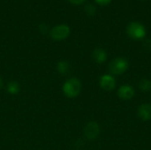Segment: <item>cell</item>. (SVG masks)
<instances>
[{"instance_id": "30bf717a", "label": "cell", "mask_w": 151, "mask_h": 150, "mask_svg": "<svg viewBox=\"0 0 151 150\" xmlns=\"http://www.w3.org/2000/svg\"><path fill=\"white\" fill-rule=\"evenodd\" d=\"M58 71L61 73V74H66L69 72L70 69H71V65L67 61H60L58 62V65H57Z\"/></svg>"}, {"instance_id": "8992f818", "label": "cell", "mask_w": 151, "mask_h": 150, "mask_svg": "<svg viewBox=\"0 0 151 150\" xmlns=\"http://www.w3.org/2000/svg\"><path fill=\"white\" fill-rule=\"evenodd\" d=\"M99 84L103 89L106 91H111L116 88V80L111 74H104L101 76Z\"/></svg>"}, {"instance_id": "7a4b0ae2", "label": "cell", "mask_w": 151, "mask_h": 150, "mask_svg": "<svg viewBox=\"0 0 151 150\" xmlns=\"http://www.w3.org/2000/svg\"><path fill=\"white\" fill-rule=\"evenodd\" d=\"M129 67L128 61L122 57L112 59L109 65V71L113 75H121L125 73Z\"/></svg>"}, {"instance_id": "3957f363", "label": "cell", "mask_w": 151, "mask_h": 150, "mask_svg": "<svg viewBox=\"0 0 151 150\" xmlns=\"http://www.w3.org/2000/svg\"><path fill=\"white\" fill-rule=\"evenodd\" d=\"M127 34L134 40H141L146 35V28L142 23L134 21L128 24L127 27Z\"/></svg>"}, {"instance_id": "7c38bea8", "label": "cell", "mask_w": 151, "mask_h": 150, "mask_svg": "<svg viewBox=\"0 0 151 150\" xmlns=\"http://www.w3.org/2000/svg\"><path fill=\"white\" fill-rule=\"evenodd\" d=\"M139 88L143 92H149L151 90V82L150 80L147 79H142L139 82Z\"/></svg>"}, {"instance_id": "ba28073f", "label": "cell", "mask_w": 151, "mask_h": 150, "mask_svg": "<svg viewBox=\"0 0 151 150\" xmlns=\"http://www.w3.org/2000/svg\"><path fill=\"white\" fill-rule=\"evenodd\" d=\"M138 117L143 121H149L151 119V104L143 103L139 106L137 110Z\"/></svg>"}, {"instance_id": "6da1fadb", "label": "cell", "mask_w": 151, "mask_h": 150, "mask_svg": "<svg viewBox=\"0 0 151 150\" xmlns=\"http://www.w3.org/2000/svg\"><path fill=\"white\" fill-rule=\"evenodd\" d=\"M81 83L77 78H71L67 80L63 85V92L69 98H74L81 93Z\"/></svg>"}, {"instance_id": "e0dca14e", "label": "cell", "mask_w": 151, "mask_h": 150, "mask_svg": "<svg viewBox=\"0 0 151 150\" xmlns=\"http://www.w3.org/2000/svg\"><path fill=\"white\" fill-rule=\"evenodd\" d=\"M142 1H145V0H142Z\"/></svg>"}, {"instance_id": "4fadbf2b", "label": "cell", "mask_w": 151, "mask_h": 150, "mask_svg": "<svg viewBox=\"0 0 151 150\" xmlns=\"http://www.w3.org/2000/svg\"><path fill=\"white\" fill-rule=\"evenodd\" d=\"M96 7L92 4H88L85 6V11H86V13L88 14V15H90V16L94 15L96 13Z\"/></svg>"}, {"instance_id": "277c9868", "label": "cell", "mask_w": 151, "mask_h": 150, "mask_svg": "<svg viewBox=\"0 0 151 150\" xmlns=\"http://www.w3.org/2000/svg\"><path fill=\"white\" fill-rule=\"evenodd\" d=\"M71 33L70 27L65 24H59L55 26L50 31V35L54 41H62L66 39Z\"/></svg>"}, {"instance_id": "9c48e42d", "label": "cell", "mask_w": 151, "mask_h": 150, "mask_svg": "<svg viewBox=\"0 0 151 150\" xmlns=\"http://www.w3.org/2000/svg\"><path fill=\"white\" fill-rule=\"evenodd\" d=\"M93 59L97 63V64H103L106 61L107 59V53L104 49L97 48L93 51L92 54Z\"/></svg>"}, {"instance_id": "2e32d148", "label": "cell", "mask_w": 151, "mask_h": 150, "mask_svg": "<svg viewBox=\"0 0 151 150\" xmlns=\"http://www.w3.org/2000/svg\"><path fill=\"white\" fill-rule=\"evenodd\" d=\"M3 86H4V82H3V80H2V79L0 77V89L3 88Z\"/></svg>"}, {"instance_id": "52a82bcc", "label": "cell", "mask_w": 151, "mask_h": 150, "mask_svg": "<svg viewBox=\"0 0 151 150\" xmlns=\"http://www.w3.org/2000/svg\"><path fill=\"white\" fill-rule=\"evenodd\" d=\"M135 91L134 88L128 84L122 85L119 89H118V95L120 99L124 101H128L131 100L134 96Z\"/></svg>"}, {"instance_id": "5bb4252c", "label": "cell", "mask_w": 151, "mask_h": 150, "mask_svg": "<svg viewBox=\"0 0 151 150\" xmlns=\"http://www.w3.org/2000/svg\"><path fill=\"white\" fill-rule=\"evenodd\" d=\"M95 2L99 5L105 6V5H108L111 2V0H95Z\"/></svg>"}, {"instance_id": "8fae6325", "label": "cell", "mask_w": 151, "mask_h": 150, "mask_svg": "<svg viewBox=\"0 0 151 150\" xmlns=\"http://www.w3.org/2000/svg\"><path fill=\"white\" fill-rule=\"evenodd\" d=\"M7 91L11 94V95H16L19 92V85L18 82L12 80L8 83L7 85Z\"/></svg>"}, {"instance_id": "5b68a950", "label": "cell", "mask_w": 151, "mask_h": 150, "mask_svg": "<svg viewBox=\"0 0 151 150\" xmlns=\"http://www.w3.org/2000/svg\"><path fill=\"white\" fill-rule=\"evenodd\" d=\"M99 133H100V126L96 122L91 121L85 126L84 134L87 139L95 140L98 137Z\"/></svg>"}, {"instance_id": "9a60e30c", "label": "cell", "mask_w": 151, "mask_h": 150, "mask_svg": "<svg viewBox=\"0 0 151 150\" xmlns=\"http://www.w3.org/2000/svg\"><path fill=\"white\" fill-rule=\"evenodd\" d=\"M71 4H83L86 0H68Z\"/></svg>"}]
</instances>
